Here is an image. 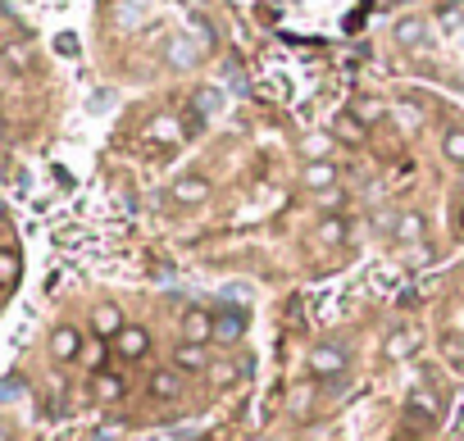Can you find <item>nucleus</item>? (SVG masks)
<instances>
[{"instance_id": "23", "label": "nucleus", "mask_w": 464, "mask_h": 441, "mask_svg": "<svg viewBox=\"0 0 464 441\" xmlns=\"http://www.w3.org/2000/svg\"><path fill=\"white\" fill-rule=\"evenodd\" d=\"M196 60H200V51H196L191 42H169V64H182V69H187V64H196Z\"/></svg>"}, {"instance_id": "21", "label": "nucleus", "mask_w": 464, "mask_h": 441, "mask_svg": "<svg viewBox=\"0 0 464 441\" xmlns=\"http://www.w3.org/2000/svg\"><path fill=\"white\" fill-rule=\"evenodd\" d=\"M237 378H242L237 364H227V360H214V364H209V382H214V387H232Z\"/></svg>"}, {"instance_id": "22", "label": "nucleus", "mask_w": 464, "mask_h": 441, "mask_svg": "<svg viewBox=\"0 0 464 441\" xmlns=\"http://www.w3.org/2000/svg\"><path fill=\"white\" fill-rule=\"evenodd\" d=\"M96 396L101 400H123V378L119 373H101L96 378Z\"/></svg>"}, {"instance_id": "11", "label": "nucleus", "mask_w": 464, "mask_h": 441, "mask_svg": "<svg viewBox=\"0 0 464 441\" xmlns=\"http://www.w3.org/2000/svg\"><path fill=\"white\" fill-rule=\"evenodd\" d=\"M146 391H150L155 400H178V396L187 391V382H182V373H178V369L169 364V369H155V373H150Z\"/></svg>"}, {"instance_id": "30", "label": "nucleus", "mask_w": 464, "mask_h": 441, "mask_svg": "<svg viewBox=\"0 0 464 441\" xmlns=\"http://www.w3.org/2000/svg\"><path fill=\"white\" fill-rule=\"evenodd\" d=\"M5 214H10V209H5V200H0V224H5Z\"/></svg>"}, {"instance_id": "9", "label": "nucleus", "mask_w": 464, "mask_h": 441, "mask_svg": "<svg viewBox=\"0 0 464 441\" xmlns=\"http://www.w3.org/2000/svg\"><path fill=\"white\" fill-rule=\"evenodd\" d=\"M114 355L119 360H146L150 355V332L141 323H128L119 337H114Z\"/></svg>"}, {"instance_id": "13", "label": "nucleus", "mask_w": 464, "mask_h": 441, "mask_svg": "<svg viewBox=\"0 0 464 441\" xmlns=\"http://www.w3.org/2000/svg\"><path fill=\"white\" fill-rule=\"evenodd\" d=\"M423 233H428V218H423L419 209H401V214H396V228H392L396 242L414 246V242H423Z\"/></svg>"}, {"instance_id": "7", "label": "nucleus", "mask_w": 464, "mask_h": 441, "mask_svg": "<svg viewBox=\"0 0 464 441\" xmlns=\"http://www.w3.org/2000/svg\"><path fill=\"white\" fill-rule=\"evenodd\" d=\"M209 177L205 173H182V177H173V187H169V196L178 200V205H205L209 200Z\"/></svg>"}, {"instance_id": "15", "label": "nucleus", "mask_w": 464, "mask_h": 441, "mask_svg": "<svg viewBox=\"0 0 464 441\" xmlns=\"http://www.w3.org/2000/svg\"><path fill=\"white\" fill-rule=\"evenodd\" d=\"M314 400H319V387L314 382H296L287 391V414L292 418H314Z\"/></svg>"}, {"instance_id": "8", "label": "nucleus", "mask_w": 464, "mask_h": 441, "mask_svg": "<svg viewBox=\"0 0 464 441\" xmlns=\"http://www.w3.org/2000/svg\"><path fill=\"white\" fill-rule=\"evenodd\" d=\"M123 328H128V319H123V310H119L114 301H101V305L92 310V337H101V341H114Z\"/></svg>"}, {"instance_id": "1", "label": "nucleus", "mask_w": 464, "mask_h": 441, "mask_svg": "<svg viewBox=\"0 0 464 441\" xmlns=\"http://www.w3.org/2000/svg\"><path fill=\"white\" fill-rule=\"evenodd\" d=\"M351 369V350L346 346H337V341H319L314 350H310V378H342Z\"/></svg>"}, {"instance_id": "5", "label": "nucleus", "mask_w": 464, "mask_h": 441, "mask_svg": "<svg viewBox=\"0 0 464 441\" xmlns=\"http://www.w3.org/2000/svg\"><path fill=\"white\" fill-rule=\"evenodd\" d=\"M182 137H187V128L178 123V114H155L141 128V141H150V146H182Z\"/></svg>"}, {"instance_id": "14", "label": "nucleus", "mask_w": 464, "mask_h": 441, "mask_svg": "<svg viewBox=\"0 0 464 441\" xmlns=\"http://www.w3.org/2000/svg\"><path fill=\"white\" fill-rule=\"evenodd\" d=\"M209 346H191V341H178L173 346V369L178 373H209V360H205Z\"/></svg>"}, {"instance_id": "16", "label": "nucleus", "mask_w": 464, "mask_h": 441, "mask_svg": "<svg viewBox=\"0 0 464 441\" xmlns=\"http://www.w3.org/2000/svg\"><path fill=\"white\" fill-rule=\"evenodd\" d=\"M364 132H369V128H364L351 110H342V114L333 119V128H328V137H333V141H346V146H360V141H364Z\"/></svg>"}, {"instance_id": "10", "label": "nucleus", "mask_w": 464, "mask_h": 441, "mask_svg": "<svg viewBox=\"0 0 464 441\" xmlns=\"http://www.w3.org/2000/svg\"><path fill=\"white\" fill-rule=\"evenodd\" d=\"M242 337H246V314L242 310L214 314V346H237Z\"/></svg>"}, {"instance_id": "31", "label": "nucleus", "mask_w": 464, "mask_h": 441, "mask_svg": "<svg viewBox=\"0 0 464 441\" xmlns=\"http://www.w3.org/2000/svg\"><path fill=\"white\" fill-rule=\"evenodd\" d=\"M0 137H5V114H0Z\"/></svg>"}, {"instance_id": "19", "label": "nucleus", "mask_w": 464, "mask_h": 441, "mask_svg": "<svg viewBox=\"0 0 464 441\" xmlns=\"http://www.w3.org/2000/svg\"><path fill=\"white\" fill-rule=\"evenodd\" d=\"M351 114H355L364 128H373V123H382V119H387V105H382L378 96H360V101L351 105Z\"/></svg>"}, {"instance_id": "17", "label": "nucleus", "mask_w": 464, "mask_h": 441, "mask_svg": "<svg viewBox=\"0 0 464 441\" xmlns=\"http://www.w3.org/2000/svg\"><path fill=\"white\" fill-rule=\"evenodd\" d=\"M19 278H24V255H19V246H0V292L19 287Z\"/></svg>"}, {"instance_id": "29", "label": "nucleus", "mask_w": 464, "mask_h": 441, "mask_svg": "<svg viewBox=\"0 0 464 441\" xmlns=\"http://www.w3.org/2000/svg\"><path fill=\"white\" fill-rule=\"evenodd\" d=\"M10 436H14V432H10V427H5V423H0V441H10Z\"/></svg>"}, {"instance_id": "4", "label": "nucleus", "mask_w": 464, "mask_h": 441, "mask_svg": "<svg viewBox=\"0 0 464 441\" xmlns=\"http://www.w3.org/2000/svg\"><path fill=\"white\" fill-rule=\"evenodd\" d=\"M342 182V168L333 164V159H305L301 164V187L310 191V196H324V191H333Z\"/></svg>"}, {"instance_id": "27", "label": "nucleus", "mask_w": 464, "mask_h": 441, "mask_svg": "<svg viewBox=\"0 0 464 441\" xmlns=\"http://www.w3.org/2000/svg\"><path fill=\"white\" fill-rule=\"evenodd\" d=\"M328 150H333V137H310L305 141V159H328Z\"/></svg>"}, {"instance_id": "18", "label": "nucleus", "mask_w": 464, "mask_h": 441, "mask_svg": "<svg viewBox=\"0 0 464 441\" xmlns=\"http://www.w3.org/2000/svg\"><path fill=\"white\" fill-rule=\"evenodd\" d=\"M314 242H319V246H342V242H346V224H342V214H324V218H319Z\"/></svg>"}, {"instance_id": "20", "label": "nucleus", "mask_w": 464, "mask_h": 441, "mask_svg": "<svg viewBox=\"0 0 464 441\" xmlns=\"http://www.w3.org/2000/svg\"><path fill=\"white\" fill-rule=\"evenodd\" d=\"M441 155H446L455 168H464V128H446V132H441Z\"/></svg>"}, {"instance_id": "25", "label": "nucleus", "mask_w": 464, "mask_h": 441, "mask_svg": "<svg viewBox=\"0 0 464 441\" xmlns=\"http://www.w3.org/2000/svg\"><path fill=\"white\" fill-rule=\"evenodd\" d=\"M218 105H223V96H218V91H209V87H200V91H196V114H214Z\"/></svg>"}, {"instance_id": "28", "label": "nucleus", "mask_w": 464, "mask_h": 441, "mask_svg": "<svg viewBox=\"0 0 464 441\" xmlns=\"http://www.w3.org/2000/svg\"><path fill=\"white\" fill-rule=\"evenodd\" d=\"M455 233H459V237H464V200H459V205H455Z\"/></svg>"}, {"instance_id": "2", "label": "nucleus", "mask_w": 464, "mask_h": 441, "mask_svg": "<svg viewBox=\"0 0 464 441\" xmlns=\"http://www.w3.org/2000/svg\"><path fill=\"white\" fill-rule=\"evenodd\" d=\"M178 341L209 346V341H214V310H205V305H187L182 319H178Z\"/></svg>"}, {"instance_id": "12", "label": "nucleus", "mask_w": 464, "mask_h": 441, "mask_svg": "<svg viewBox=\"0 0 464 441\" xmlns=\"http://www.w3.org/2000/svg\"><path fill=\"white\" fill-rule=\"evenodd\" d=\"M423 37H428V24H423L419 14H405V19H396V28H392V42H396L401 51H419Z\"/></svg>"}, {"instance_id": "26", "label": "nucleus", "mask_w": 464, "mask_h": 441, "mask_svg": "<svg viewBox=\"0 0 464 441\" xmlns=\"http://www.w3.org/2000/svg\"><path fill=\"white\" fill-rule=\"evenodd\" d=\"M314 200H319V209H324V214H337V209L346 205V191H342V187H333V191H324V196H314Z\"/></svg>"}, {"instance_id": "6", "label": "nucleus", "mask_w": 464, "mask_h": 441, "mask_svg": "<svg viewBox=\"0 0 464 441\" xmlns=\"http://www.w3.org/2000/svg\"><path fill=\"white\" fill-rule=\"evenodd\" d=\"M419 346H423V332H419V328H410V323H401V328L382 341V360H392V364H396V360H414V355H419Z\"/></svg>"}, {"instance_id": "3", "label": "nucleus", "mask_w": 464, "mask_h": 441, "mask_svg": "<svg viewBox=\"0 0 464 441\" xmlns=\"http://www.w3.org/2000/svg\"><path fill=\"white\" fill-rule=\"evenodd\" d=\"M46 355H51L55 364H73V360L82 355V328H78V323H55L51 337H46Z\"/></svg>"}, {"instance_id": "24", "label": "nucleus", "mask_w": 464, "mask_h": 441, "mask_svg": "<svg viewBox=\"0 0 464 441\" xmlns=\"http://www.w3.org/2000/svg\"><path fill=\"white\" fill-rule=\"evenodd\" d=\"M410 414H423V418L432 423V418H437V400H432L428 391H414V396H410Z\"/></svg>"}]
</instances>
